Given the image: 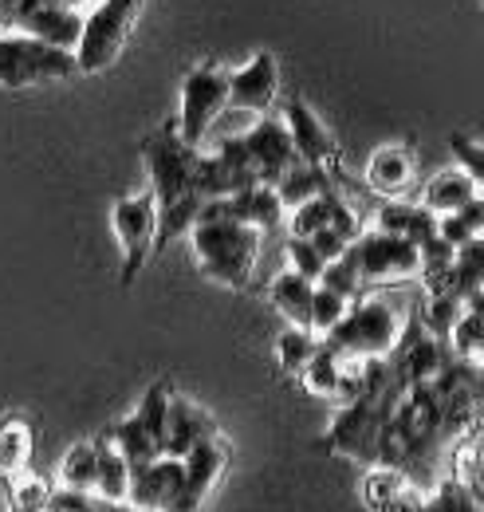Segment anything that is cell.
Listing matches in <instances>:
<instances>
[{"instance_id":"cell-15","label":"cell","mask_w":484,"mask_h":512,"mask_svg":"<svg viewBox=\"0 0 484 512\" xmlns=\"http://www.w3.org/2000/svg\"><path fill=\"white\" fill-rule=\"evenodd\" d=\"M213 434H217V422L197 402H189L182 394L170 398V418H166V453L170 457H185L197 442H205Z\"/></svg>"},{"instance_id":"cell-19","label":"cell","mask_w":484,"mask_h":512,"mask_svg":"<svg viewBox=\"0 0 484 512\" xmlns=\"http://www.w3.org/2000/svg\"><path fill=\"white\" fill-rule=\"evenodd\" d=\"M268 296L276 304V312L296 327H307L311 331V296H315V280H307L300 272H280L272 284H268Z\"/></svg>"},{"instance_id":"cell-10","label":"cell","mask_w":484,"mask_h":512,"mask_svg":"<svg viewBox=\"0 0 484 512\" xmlns=\"http://www.w3.org/2000/svg\"><path fill=\"white\" fill-rule=\"evenodd\" d=\"M225 469H229V442L221 434L197 442L182 457V493H178L170 512H201L209 493L221 485Z\"/></svg>"},{"instance_id":"cell-16","label":"cell","mask_w":484,"mask_h":512,"mask_svg":"<svg viewBox=\"0 0 484 512\" xmlns=\"http://www.w3.org/2000/svg\"><path fill=\"white\" fill-rule=\"evenodd\" d=\"M366 186L382 197H402L414 186V154L406 146H382L366 162Z\"/></svg>"},{"instance_id":"cell-40","label":"cell","mask_w":484,"mask_h":512,"mask_svg":"<svg viewBox=\"0 0 484 512\" xmlns=\"http://www.w3.org/2000/svg\"><path fill=\"white\" fill-rule=\"evenodd\" d=\"M465 312H473V316L484 320V288H473V292L465 296Z\"/></svg>"},{"instance_id":"cell-2","label":"cell","mask_w":484,"mask_h":512,"mask_svg":"<svg viewBox=\"0 0 484 512\" xmlns=\"http://www.w3.org/2000/svg\"><path fill=\"white\" fill-rule=\"evenodd\" d=\"M225 170L233 174L237 190H248V186H276L296 162V146H292V134L284 127V119L276 115H260L256 123L233 138H225L217 150H213Z\"/></svg>"},{"instance_id":"cell-30","label":"cell","mask_w":484,"mask_h":512,"mask_svg":"<svg viewBox=\"0 0 484 512\" xmlns=\"http://www.w3.org/2000/svg\"><path fill=\"white\" fill-rule=\"evenodd\" d=\"M319 284H323V288H331V292H339V296H347L351 304H355L359 296H366L363 272H359V260H355L351 249L339 256V260H327V268H323Z\"/></svg>"},{"instance_id":"cell-33","label":"cell","mask_w":484,"mask_h":512,"mask_svg":"<svg viewBox=\"0 0 484 512\" xmlns=\"http://www.w3.org/2000/svg\"><path fill=\"white\" fill-rule=\"evenodd\" d=\"M48 512H138L126 501H107L99 493H71V489H52Z\"/></svg>"},{"instance_id":"cell-20","label":"cell","mask_w":484,"mask_h":512,"mask_svg":"<svg viewBox=\"0 0 484 512\" xmlns=\"http://www.w3.org/2000/svg\"><path fill=\"white\" fill-rule=\"evenodd\" d=\"M32 449L36 434L28 418H4L0 422V481H12L16 473H24L32 465Z\"/></svg>"},{"instance_id":"cell-17","label":"cell","mask_w":484,"mask_h":512,"mask_svg":"<svg viewBox=\"0 0 484 512\" xmlns=\"http://www.w3.org/2000/svg\"><path fill=\"white\" fill-rule=\"evenodd\" d=\"M374 229L394 233V237H406V241H414V245H425L429 237H437V213H429L422 201L410 205V201L390 197V201L378 209Z\"/></svg>"},{"instance_id":"cell-32","label":"cell","mask_w":484,"mask_h":512,"mask_svg":"<svg viewBox=\"0 0 484 512\" xmlns=\"http://www.w3.org/2000/svg\"><path fill=\"white\" fill-rule=\"evenodd\" d=\"M449 351L457 355V359H469V363H477L484 351V320L481 316H473V312H461V320L453 323V331H449Z\"/></svg>"},{"instance_id":"cell-41","label":"cell","mask_w":484,"mask_h":512,"mask_svg":"<svg viewBox=\"0 0 484 512\" xmlns=\"http://www.w3.org/2000/svg\"><path fill=\"white\" fill-rule=\"evenodd\" d=\"M52 4H63V8H75V12H91L99 0H52Z\"/></svg>"},{"instance_id":"cell-24","label":"cell","mask_w":484,"mask_h":512,"mask_svg":"<svg viewBox=\"0 0 484 512\" xmlns=\"http://www.w3.org/2000/svg\"><path fill=\"white\" fill-rule=\"evenodd\" d=\"M95 473H99V449L95 442H79L63 453L60 461V489L71 493H95Z\"/></svg>"},{"instance_id":"cell-44","label":"cell","mask_w":484,"mask_h":512,"mask_svg":"<svg viewBox=\"0 0 484 512\" xmlns=\"http://www.w3.org/2000/svg\"><path fill=\"white\" fill-rule=\"evenodd\" d=\"M481 237H484V233H481Z\"/></svg>"},{"instance_id":"cell-36","label":"cell","mask_w":484,"mask_h":512,"mask_svg":"<svg viewBox=\"0 0 484 512\" xmlns=\"http://www.w3.org/2000/svg\"><path fill=\"white\" fill-rule=\"evenodd\" d=\"M288 268L319 284V276H323L327 260L315 253V245H311V241H303V237H288Z\"/></svg>"},{"instance_id":"cell-28","label":"cell","mask_w":484,"mask_h":512,"mask_svg":"<svg viewBox=\"0 0 484 512\" xmlns=\"http://www.w3.org/2000/svg\"><path fill=\"white\" fill-rule=\"evenodd\" d=\"M425 509L429 512H484L481 493L465 481V477H449L433 489V497H425Z\"/></svg>"},{"instance_id":"cell-1","label":"cell","mask_w":484,"mask_h":512,"mask_svg":"<svg viewBox=\"0 0 484 512\" xmlns=\"http://www.w3.org/2000/svg\"><path fill=\"white\" fill-rule=\"evenodd\" d=\"M197 146H185L174 123L158 127L142 142V162L150 174V193L158 201V241L154 253H162L166 245H174L178 237H189V229L197 225V213L205 205L201 186H197Z\"/></svg>"},{"instance_id":"cell-29","label":"cell","mask_w":484,"mask_h":512,"mask_svg":"<svg viewBox=\"0 0 484 512\" xmlns=\"http://www.w3.org/2000/svg\"><path fill=\"white\" fill-rule=\"evenodd\" d=\"M8 485V509L12 512H48V501H52V485L36 473H16Z\"/></svg>"},{"instance_id":"cell-5","label":"cell","mask_w":484,"mask_h":512,"mask_svg":"<svg viewBox=\"0 0 484 512\" xmlns=\"http://www.w3.org/2000/svg\"><path fill=\"white\" fill-rule=\"evenodd\" d=\"M79 75L75 52L44 44L24 32H0V91H28Z\"/></svg>"},{"instance_id":"cell-31","label":"cell","mask_w":484,"mask_h":512,"mask_svg":"<svg viewBox=\"0 0 484 512\" xmlns=\"http://www.w3.org/2000/svg\"><path fill=\"white\" fill-rule=\"evenodd\" d=\"M461 312H465V300H461L457 292H433V296L425 300V312L418 323H422L429 335L449 339V331H453V323L461 320Z\"/></svg>"},{"instance_id":"cell-26","label":"cell","mask_w":484,"mask_h":512,"mask_svg":"<svg viewBox=\"0 0 484 512\" xmlns=\"http://www.w3.org/2000/svg\"><path fill=\"white\" fill-rule=\"evenodd\" d=\"M319 335L315 331H307V327H284L280 331V339H276V359H280V367L288 371V375H300L303 367L311 363V355L319 351Z\"/></svg>"},{"instance_id":"cell-3","label":"cell","mask_w":484,"mask_h":512,"mask_svg":"<svg viewBox=\"0 0 484 512\" xmlns=\"http://www.w3.org/2000/svg\"><path fill=\"white\" fill-rule=\"evenodd\" d=\"M260 241H264L260 229L241 225L233 217H209L189 229V245H193V260H197L201 276L213 284L237 288V292L248 288V280H252Z\"/></svg>"},{"instance_id":"cell-23","label":"cell","mask_w":484,"mask_h":512,"mask_svg":"<svg viewBox=\"0 0 484 512\" xmlns=\"http://www.w3.org/2000/svg\"><path fill=\"white\" fill-rule=\"evenodd\" d=\"M339 186L327 193H319V197H311V201H303V205H296V209H288V237H315L319 229H327L331 225V217H335V205H339Z\"/></svg>"},{"instance_id":"cell-4","label":"cell","mask_w":484,"mask_h":512,"mask_svg":"<svg viewBox=\"0 0 484 512\" xmlns=\"http://www.w3.org/2000/svg\"><path fill=\"white\" fill-rule=\"evenodd\" d=\"M406 323L410 320L390 300H382V296H359L347 308V316L335 323L327 335H319V339L339 359H386L402 343Z\"/></svg>"},{"instance_id":"cell-13","label":"cell","mask_w":484,"mask_h":512,"mask_svg":"<svg viewBox=\"0 0 484 512\" xmlns=\"http://www.w3.org/2000/svg\"><path fill=\"white\" fill-rule=\"evenodd\" d=\"M280 95V67L272 52H256L248 64L229 71V111L268 115Z\"/></svg>"},{"instance_id":"cell-12","label":"cell","mask_w":484,"mask_h":512,"mask_svg":"<svg viewBox=\"0 0 484 512\" xmlns=\"http://www.w3.org/2000/svg\"><path fill=\"white\" fill-rule=\"evenodd\" d=\"M182 493V457H154L146 465L130 469V489H126V505L138 512H170Z\"/></svg>"},{"instance_id":"cell-35","label":"cell","mask_w":484,"mask_h":512,"mask_svg":"<svg viewBox=\"0 0 484 512\" xmlns=\"http://www.w3.org/2000/svg\"><path fill=\"white\" fill-rule=\"evenodd\" d=\"M449 146H453L457 166H461V170L477 182V190L484 193V142H473V138H465V134H453Z\"/></svg>"},{"instance_id":"cell-9","label":"cell","mask_w":484,"mask_h":512,"mask_svg":"<svg viewBox=\"0 0 484 512\" xmlns=\"http://www.w3.org/2000/svg\"><path fill=\"white\" fill-rule=\"evenodd\" d=\"M351 253L359 260V272H363L366 288L398 284V280H410V276L422 272V249L414 241L394 237V233H382V229H363L351 241Z\"/></svg>"},{"instance_id":"cell-7","label":"cell","mask_w":484,"mask_h":512,"mask_svg":"<svg viewBox=\"0 0 484 512\" xmlns=\"http://www.w3.org/2000/svg\"><path fill=\"white\" fill-rule=\"evenodd\" d=\"M225 111H229V71L217 64H197L182 79V107L174 119L185 146L201 150Z\"/></svg>"},{"instance_id":"cell-14","label":"cell","mask_w":484,"mask_h":512,"mask_svg":"<svg viewBox=\"0 0 484 512\" xmlns=\"http://www.w3.org/2000/svg\"><path fill=\"white\" fill-rule=\"evenodd\" d=\"M280 119H284V127L292 134V146H296L300 162L323 166V170L335 174V166H339V146H335L331 130L323 127V119H319L303 99H288Z\"/></svg>"},{"instance_id":"cell-25","label":"cell","mask_w":484,"mask_h":512,"mask_svg":"<svg viewBox=\"0 0 484 512\" xmlns=\"http://www.w3.org/2000/svg\"><path fill=\"white\" fill-rule=\"evenodd\" d=\"M303 386L311 390V394H319V398H339V379H343V359L331 351V347H323L319 343V351L311 355V363L300 371Z\"/></svg>"},{"instance_id":"cell-42","label":"cell","mask_w":484,"mask_h":512,"mask_svg":"<svg viewBox=\"0 0 484 512\" xmlns=\"http://www.w3.org/2000/svg\"><path fill=\"white\" fill-rule=\"evenodd\" d=\"M477 363H484V351H481V359H477Z\"/></svg>"},{"instance_id":"cell-6","label":"cell","mask_w":484,"mask_h":512,"mask_svg":"<svg viewBox=\"0 0 484 512\" xmlns=\"http://www.w3.org/2000/svg\"><path fill=\"white\" fill-rule=\"evenodd\" d=\"M142 8H146V0H99L87 12L83 40L75 48V64L83 75H99V71L119 64L122 48H126Z\"/></svg>"},{"instance_id":"cell-37","label":"cell","mask_w":484,"mask_h":512,"mask_svg":"<svg viewBox=\"0 0 484 512\" xmlns=\"http://www.w3.org/2000/svg\"><path fill=\"white\" fill-rule=\"evenodd\" d=\"M437 237H441V241H449L453 249H461V245H465V241H473L477 233L465 225V217H461V213H441V217H437Z\"/></svg>"},{"instance_id":"cell-38","label":"cell","mask_w":484,"mask_h":512,"mask_svg":"<svg viewBox=\"0 0 484 512\" xmlns=\"http://www.w3.org/2000/svg\"><path fill=\"white\" fill-rule=\"evenodd\" d=\"M307 241L315 245V253L323 256V260H339V256L351 249V237H343V233H339V229H331V225H327V229H319V233H315V237H307Z\"/></svg>"},{"instance_id":"cell-27","label":"cell","mask_w":484,"mask_h":512,"mask_svg":"<svg viewBox=\"0 0 484 512\" xmlns=\"http://www.w3.org/2000/svg\"><path fill=\"white\" fill-rule=\"evenodd\" d=\"M473 288H484V237L465 241L453 256V292L465 300Z\"/></svg>"},{"instance_id":"cell-8","label":"cell","mask_w":484,"mask_h":512,"mask_svg":"<svg viewBox=\"0 0 484 512\" xmlns=\"http://www.w3.org/2000/svg\"><path fill=\"white\" fill-rule=\"evenodd\" d=\"M111 225L119 237L122 249V284H134L138 272L146 268V260L154 256V241H158V201L154 193H126L111 209Z\"/></svg>"},{"instance_id":"cell-34","label":"cell","mask_w":484,"mask_h":512,"mask_svg":"<svg viewBox=\"0 0 484 512\" xmlns=\"http://www.w3.org/2000/svg\"><path fill=\"white\" fill-rule=\"evenodd\" d=\"M347 308H351L347 296H339V292L315 284V296H311V331H315V335H327L335 323L347 316Z\"/></svg>"},{"instance_id":"cell-22","label":"cell","mask_w":484,"mask_h":512,"mask_svg":"<svg viewBox=\"0 0 484 512\" xmlns=\"http://www.w3.org/2000/svg\"><path fill=\"white\" fill-rule=\"evenodd\" d=\"M95 449H99L95 493L107 497V501H126V489H130V461H126L122 449L111 442V434H99V438H95Z\"/></svg>"},{"instance_id":"cell-11","label":"cell","mask_w":484,"mask_h":512,"mask_svg":"<svg viewBox=\"0 0 484 512\" xmlns=\"http://www.w3.org/2000/svg\"><path fill=\"white\" fill-rule=\"evenodd\" d=\"M209 217H233L241 225L260 229L264 237L276 233L288 217V209L280 205V193L276 186H248V190L233 193V197H209L197 213V221H209Z\"/></svg>"},{"instance_id":"cell-39","label":"cell","mask_w":484,"mask_h":512,"mask_svg":"<svg viewBox=\"0 0 484 512\" xmlns=\"http://www.w3.org/2000/svg\"><path fill=\"white\" fill-rule=\"evenodd\" d=\"M465 481L477 489L484 497V449L477 453V449H469V473H465Z\"/></svg>"},{"instance_id":"cell-18","label":"cell","mask_w":484,"mask_h":512,"mask_svg":"<svg viewBox=\"0 0 484 512\" xmlns=\"http://www.w3.org/2000/svg\"><path fill=\"white\" fill-rule=\"evenodd\" d=\"M477 182L461 170V166H453V170H441V174H433L429 182H425L422 190V205L429 213H457L461 205H469L473 197H477Z\"/></svg>"},{"instance_id":"cell-43","label":"cell","mask_w":484,"mask_h":512,"mask_svg":"<svg viewBox=\"0 0 484 512\" xmlns=\"http://www.w3.org/2000/svg\"><path fill=\"white\" fill-rule=\"evenodd\" d=\"M425 512H429V509H425Z\"/></svg>"},{"instance_id":"cell-21","label":"cell","mask_w":484,"mask_h":512,"mask_svg":"<svg viewBox=\"0 0 484 512\" xmlns=\"http://www.w3.org/2000/svg\"><path fill=\"white\" fill-rule=\"evenodd\" d=\"M335 178H339V174H331V170H323V166L296 162V166L276 182L280 205H284V209H296V205L311 201V197H319V193L335 190Z\"/></svg>"}]
</instances>
